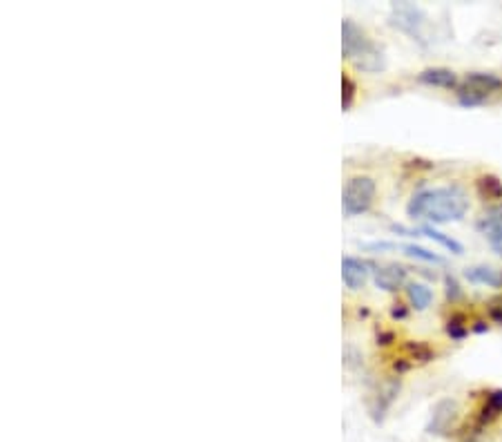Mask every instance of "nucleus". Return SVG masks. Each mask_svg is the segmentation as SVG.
Masks as SVG:
<instances>
[{"label":"nucleus","instance_id":"obj_13","mask_svg":"<svg viewBox=\"0 0 502 442\" xmlns=\"http://www.w3.org/2000/svg\"><path fill=\"white\" fill-rule=\"evenodd\" d=\"M398 391H400V380H389L384 386H382V391L377 393V400H375V407H373V418L375 420L384 418V413L393 405V400H395V396H398Z\"/></svg>","mask_w":502,"mask_h":442},{"label":"nucleus","instance_id":"obj_10","mask_svg":"<svg viewBox=\"0 0 502 442\" xmlns=\"http://www.w3.org/2000/svg\"><path fill=\"white\" fill-rule=\"evenodd\" d=\"M418 81L431 85V87H444V89H458V76L453 70H446V68H429V70H422L418 74Z\"/></svg>","mask_w":502,"mask_h":442},{"label":"nucleus","instance_id":"obj_3","mask_svg":"<svg viewBox=\"0 0 502 442\" xmlns=\"http://www.w3.org/2000/svg\"><path fill=\"white\" fill-rule=\"evenodd\" d=\"M502 89V79L491 72H471L467 74V79L462 81L456 89V96L460 101V106L465 108H475L482 106V103L500 92Z\"/></svg>","mask_w":502,"mask_h":442},{"label":"nucleus","instance_id":"obj_26","mask_svg":"<svg viewBox=\"0 0 502 442\" xmlns=\"http://www.w3.org/2000/svg\"><path fill=\"white\" fill-rule=\"evenodd\" d=\"M406 315H408V310H406L404 304H395V306L391 308V317H395V320H404Z\"/></svg>","mask_w":502,"mask_h":442},{"label":"nucleus","instance_id":"obj_9","mask_svg":"<svg viewBox=\"0 0 502 442\" xmlns=\"http://www.w3.org/2000/svg\"><path fill=\"white\" fill-rule=\"evenodd\" d=\"M456 415H458V405H456L453 400L438 402L435 409H433V418H431V424H429V431L444 436L448 429H451Z\"/></svg>","mask_w":502,"mask_h":442},{"label":"nucleus","instance_id":"obj_2","mask_svg":"<svg viewBox=\"0 0 502 442\" xmlns=\"http://www.w3.org/2000/svg\"><path fill=\"white\" fill-rule=\"evenodd\" d=\"M341 51H344V56L355 68L366 74H375L387 68L384 51H382L360 25H355L353 20L341 23Z\"/></svg>","mask_w":502,"mask_h":442},{"label":"nucleus","instance_id":"obj_24","mask_svg":"<svg viewBox=\"0 0 502 442\" xmlns=\"http://www.w3.org/2000/svg\"><path fill=\"white\" fill-rule=\"evenodd\" d=\"M408 369H413V362L408 360V358H398V360L393 362V371H398V375L406 373Z\"/></svg>","mask_w":502,"mask_h":442},{"label":"nucleus","instance_id":"obj_1","mask_svg":"<svg viewBox=\"0 0 502 442\" xmlns=\"http://www.w3.org/2000/svg\"><path fill=\"white\" fill-rule=\"evenodd\" d=\"M469 210V199L460 186L427 188L415 192L406 206L411 219H429L433 224H451L460 221Z\"/></svg>","mask_w":502,"mask_h":442},{"label":"nucleus","instance_id":"obj_17","mask_svg":"<svg viewBox=\"0 0 502 442\" xmlns=\"http://www.w3.org/2000/svg\"><path fill=\"white\" fill-rule=\"evenodd\" d=\"M496 226H502V203L489 208V210L478 219V224H475V228H478L482 235H487V232Z\"/></svg>","mask_w":502,"mask_h":442},{"label":"nucleus","instance_id":"obj_20","mask_svg":"<svg viewBox=\"0 0 502 442\" xmlns=\"http://www.w3.org/2000/svg\"><path fill=\"white\" fill-rule=\"evenodd\" d=\"M355 101V83L349 74H341V110L349 112Z\"/></svg>","mask_w":502,"mask_h":442},{"label":"nucleus","instance_id":"obj_16","mask_svg":"<svg viewBox=\"0 0 502 442\" xmlns=\"http://www.w3.org/2000/svg\"><path fill=\"white\" fill-rule=\"evenodd\" d=\"M422 235H427L429 239L438 241V244L442 246V248L451 251L453 255H462V253H465V248H462V244H460V241H456L453 237L444 235V232H440V230H435L433 226H425V228H422Z\"/></svg>","mask_w":502,"mask_h":442},{"label":"nucleus","instance_id":"obj_7","mask_svg":"<svg viewBox=\"0 0 502 442\" xmlns=\"http://www.w3.org/2000/svg\"><path fill=\"white\" fill-rule=\"evenodd\" d=\"M373 264L362 262L358 257H344L341 259V279H344L349 291H360L364 289V284L371 277Z\"/></svg>","mask_w":502,"mask_h":442},{"label":"nucleus","instance_id":"obj_21","mask_svg":"<svg viewBox=\"0 0 502 442\" xmlns=\"http://www.w3.org/2000/svg\"><path fill=\"white\" fill-rule=\"evenodd\" d=\"M444 284H446V300H451V302H458L460 297H462V291H460V284L453 275H446L444 277Z\"/></svg>","mask_w":502,"mask_h":442},{"label":"nucleus","instance_id":"obj_12","mask_svg":"<svg viewBox=\"0 0 502 442\" xmlns=\"http://www.w3.org/2000/svg\"><path fill=\"white\" fill-rule=\"evenodd\" d=\"M475 190L484 201H502V181L496 175H480L475 179Z\"/></svg>","mask_w":502,"mask_h":442},{"label":"nucleus","instance_id":"obj_14","mask_svg":"<svg viewBox=\"0 0 502 442\" xmlns=\"http://www.w3.org/2000/svg\"><path fill=\"white\" fill-rule=\"evenodd\" d=\"M406 295H408V302L415 310H427L433 302V291L429 286L420 284V282H411L406 286Z\"/></svg>","mask_w":502,"mask_h":442},{"label":"nucleus","instance_id":"obj_19","mask_svg":"<svg viewBox=\"0 0 502 442\" xmlns=\"http://www.w3.org/2000/svg\"><path fill=\"white\" fill-rule=\"evenodd\" d=\"M400 251H404L408 257L422 259V262H431V264H442L444 262L440 255H435V253L422 248V246H415V244H404V246H400Z\"/></svg>","mask_w":502,"mask_h":442},{"label":"nucleus","instance_id":"obj_4","mask_svg":"<svg viewBox=\"0 0 502 442\" xmlns=\"http://www.w3.org/2000/svg\"><path fill=\"white\" fill-rule=\"evenodd\" d=\"M375 192H377V186L371 177H353L344 188V194H341V208H344V213L349 217L364 215L371 210V206L375 201Z\"/></svg>","mask_w":502,"mask_h":442},{"label":"nucleus","instance_id":"obj_22","mask_svg":"<svg viewBox=\"0 0 502 442\" xmlns=\"http://www.w3.org/2000/svg\"><path fill=\"white\" fill-rule=\"evenodd\" d=\"M489 317L496 324H502V297H494V300L489 302Z\"/></svg>","mask_w":502,"mask_h":442},{"label":"nucleus","instance_id":"obj_18","mask_svg":"<svg viewBox=\"0 0 502 442\" xmlns=\"http://www.w3.org/2000/svg\"><path fill=\"white\" fill-rule=\"evenodd\" d=\"M444 331H446V335H448V337H451V340H465V337L469 335L467 317L462 315V313H456V315H451V320L446 322Z\"/></svg>","mask_w":502,"mask_h":442},{"label":"nucleus","instance_id":"obj_25","mask_svg":"<svg viewBox=\"0 0 502 442\" xmlns=\"http://www.w3.org/2000/svg\"><path fill=\"white\" fill-rule=\"evenodd\" d=\"M393 340H395V333H391V331H379L377 333V344H382V346H389Z\"/></svg>","mask_w":502,"mask_h":442},{"label":"nucleus","instance_id":"obj_5","mask_svg":"<svg viewBox=\"0 0 502 442\" xmlns=\"http://www.w3.org/2000/svg\"><path fill=\"white\" fill-rule=\"evenodd\" d=\"M391 25L398 27L400 32L408 34L413 41L427 45V36H425V27H427V14L422 11L418 5L411 3H395L391 7Z\"/></svg>","mask_w":502,"mask_h":442},{"label":"nucleus","instance_id":"obj_15","mask_svg":"<svg viewBox=\"0 0 502 442\" xmlns=\"http://www.w3.org/2000/svg\"><path fill=\"white\" fill-rule=\"evenodd\" d=\"M404 353L413 364H429L438 358V353L427 344V342H406L404 344Z\"/></svg>","mask_w":502,"mask_h":442},{"label":"nucleus","instance_id":"obj_11","mask_svg":"<svg viewBox=\"0 0 502 442\" xmlns=\"http://www.w3.org/2000/svg\"><path fill=\"white\" fill-rule=\"evenodd\" d=\"M465 277L471 284L491 286V289H500V286H502V272H498L491 266H471V268L465 270Z\"/></svg>","mask_w":502,"mask_h":442},{"label":"nucleus","instance_id":"obj_27","mask_svg":"<svg viewBox=\"0 0 502 442\" xmlns=\"http://www.w3.org/2000/svg\"><path fill=\"white\" fill-rule=\"evenodd\" d=\"M471 329H473L475 333H487V331H489V324H487V322H475Z\"/></svg>","mask_w":502,"mask_h":442},{"label":"nucleus","instance_id":"obj_6","mask_svg":"<svg viewBox=\"0 0 502 442\" xmlns=\"http://www.w3.org/2000/svg\"><path fill=\"white\" fill-rule=\"evenodd\" d=\"M502 415V389H494L484 396V402L480 405V409L475 411L471 424L467 427L471 436H480L487 427H491L498 418Z\"/></svg>","mask_w":502,"mask_h":442},{"label":"nucleus","instance_id":"obj_8","mask_svg":"<svg viewBox=\"0 0 502 442\" xmlns=\"http://www.w3.org/2000/svg\"><path fill=\"white\" fill-rule=\"evenodd\" d=\"M373 277H375L377 289L395 293V291L402 289V286L406 284L408 270L402 264H384V266H377L373 270Z\"/></svg>","mask_w":502,"mask_h":442},{"label":"nucleus","instance_id":"obj_23","mask_svg":"<svg viewBox=\"0 0 502 442\" xmlns=\"http://www.w3.org/2000/svg\"><path fill=\"white\" fill-rule=\"evenodd\" d=\"M484 237L489 239V244H491L498 253H502V226H496V228H491V230L487 232Z\"/></svg>","mask_w":502,"mask_h":442}]
</instances>
